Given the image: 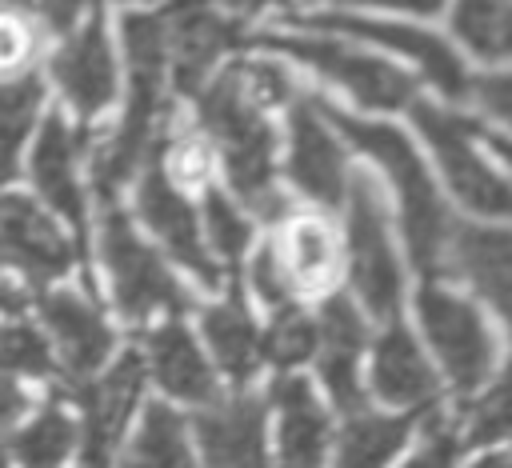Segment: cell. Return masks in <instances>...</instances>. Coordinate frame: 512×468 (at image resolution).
I'll use <instances>...</instances> for the list:
<instances>
[{
    "label": "cell",
    "mask_w": 512,
    "mask_h": 468,
    "mask_svg": "<svg viewBox=\"0 0 512 468\" xmlns=\"http://www.w3.org/2000/svg\"><path fill=\"white\" fill-rule=\"evenodd\" d=\"M472 468H508V460H504V456H484V460L472 464Z\"/></svg>",
    "instance_id": "7dc6e473"
},
{
    "label": "cell",
    "mask_w": 512,
    "mask_h": 468,
    "mask_svg": "<svg viewBox=\"0 0 512 468\" xmlns=\"http://www.w3.org/2000/svg\"><path fill=\"white\" fill-rule=\"evenodd\" d=\"M348 4H384V8H404V12H440L444 0H348Z\"/></svg>",
    "instance_id": "7bdbcfd3"
},
{
    "label": "cell",
    "mask_w": 512,
    "mask_h": 468,
    "mask_svg": "<svg viewBox=\"0 0 512 468\" xmlns=\"http://www.w3.org/2000/svg\"><path fill=\"white\" fill-rule=\"evenodd\" d=\"M20 304H24V292H16V288H12V284H8L4 276H0V308H8V312H16Z\"/></svg>",
    "instance_id": "f6af8a7d"
},
{
    "label": "cell",
    "mask_w": 512,
    "mask_h": 468,
    "mask_svg": "<svg viewBox=\"0 0 512 468\" xmlns=\"http://www.w3.org/2000/svg\"><path fill=\"white\" fill-rule=\"evenodd\" d=\"M448 272L464 276L512 328V232L456 224Z\"/></svg>",
    "instance_id": "d6986e66"
},
{
    "label": "cell",
    "mask_w": 512,
    "mask_h": 468,
    "mask_svg": "<svg viewBox=\"0 0 512 468\" xmlns=\"http://www.w3.org/2000/svg\"><path fill=\"white\" fill-rule=\"evenodd\" d=\"M468 96H476L492 116L512 124V76H480V80H472Z\"/></svg>",
    "instance_id": "f35d334b"
},
{
    "label": "cell",
    "mask_w": 512,
    "mask_h": 468,
    "mask_svg": "<svg viewBox=\"0 0 512 468\" xmlns=\"http://www.w3.org/2000/svg\"><path fill=\"white\" fill-rule=\"evenodd\" d=\"M80 132L68 128L64 116H52L44 120L40 136H36V148H32V184L36 192L44 196V204L52 212H60L76 236H84V188L76 180V152H80Z\"/></svg>",
    "instance_id": "ac0fdd59"
},
{
    "label": "cell",
    "mask_w": 512,
    "mask_h": 468,
    "mask_svg": "<svg viewBox=\"0 0 512 468\" xmlns=\"http://www.w3.org/2000/svg\"><path fill=\"white\" fill-rule=\"evenodd\" d=\"M40 320L56 344V356L72 380H88L112 352V328L100 308L76 292H44Z\"/></svg>",
    "instance_id": "5bb4252c"
},
{
    "label": "cell",
    "mask_w": 512,
    "mask_h": 468,
    "mask_svg": "<svg viewBox=\"0 0 512 468\" xmlns=\"http://www.w3.org/2000/svg\"><path fill=\"white\" fill-rule=\"evenodd\" d=\"M216 4H224V8H232V12H260V8L284 4V0H216Z\"/></svg>",
    "instance_id": "ee69618b"
},
{
    "label": "cell",
    "mask_w": 512,
    "mask_h": 468,
    "mask_svg": "<svg viewBox=\"0 0 512 468\" xmlns=\"http://www.w3.org/2000/svg\"><path fill=\"white\" fill-rule=\"evenodd\" d=\"M300 24L328 28V32H344V36H356V40H372V44H384L388 52H404L408 60H416V64L428 72V80H432L444 96H452V100H464V96H468V76H464L456 52H452L440 36H432V32H424V28L392 24V20L384 24V20H364V16H336V12L308 16V20H300Z\"/></svg>",
    "instance_id": "7c38bea8"
},
{
    "label": "cell",
    "mask_w": 512,
    "mask_h": 468,
    "mask_svg": "<svg viewBox=\"0 0 512 468\" xmlns=\"http://www.w3.org/2000/svg\"><path fill=\"white\" fill-rule=\"evenodd\" d=\"M164 48L180 92H200L208 68L232 48L236 28L208 0H172L164 12Z\"/></svg>",
    "instance_id": "8fae6325"
},
{
    "label": "cell",
    "mask_w": 512,
    "mask_h": 468,
    "mask_svg": "<svg viewBox=\"0 0 512 468\" xmlns=\"http://www.w3.org/2000/svg\"><path fill=\"white\" fill-rule=\"evenodd\" d=\"M124 468H196L184 436V420L168 404H148L144 424L128 448Z\"/></svg>",
    "instance_id": "83f0119b"
},
{
    "label": "cell",
    "mask_w": 512,
    "mask_h": 468,
    "mask_svg": "<svg viewBox=\"0 0 512 468\" xmlns=\"http://www.w3.org/2000/svg\"><path fill=\"white\" fill-rule=\"evenodd\" d=\"M204 336H208V348L216 352L220 368L232 376V380H248L256 372V360H260V336L244 312V300L240 292H232L224 304L208 308L204 312Z\"/></svg>",
    "instance_id": "d4e9b609"
},
{
    "label": "cell",
    "mask_w": 512,
    "mask_h": 468,
    "mask_svg": "<svg viewBox=\"0 0 512 468\" xmlns=\"http://www.w3.org/2000/svg\"><path fill=\"white\" fill-rule=\"evenodd\" d=\"M460 40L488 60L512 56V0H456Z\"/></svg>",
    "instance_id": "f546056e"
},
{
    "label": "cell",
    "mask_w": 512,
    "mask_h": 468,
    "mask_svg": "<svg viewBox=\"0 0 512 468\" xmlns=\"http://www.w3.org/2000/svg\"><path fill=\"white\" fill-rule=\"evenodd\" d=\"M0 468H8V456H4V448H0Z\"/></svg>",
    "instance_id": "c3c4849f"
},
{
    "label": "cell",
    "mask_w": 512,
    "mask_h": 468,
    "mask_svg": "<svg viewBox=\"0 0 512 468\" xmlns=\"http://www.w3.org/2000/svg\"><path fill=\"white\" fill-rule=\"evenodd\" d=\"M476 132H480V136H484V140H488V144H492V148H496V152L508 160V168H512V140H504V136H496V132H484L480 124H476Z\"/></svg>",
    "instance_id": "bcb514c9"
},
{
    "label": "cell",
    "mask_w": 512,
    "mask_h": 468,
    "mask_svg": "<svg viewBox=\"0 0 512 468\" xmlns=\"http://www.w3.org/2000/svg\"><path fill=\"white\" fill-rule=\"evenodd\" d=\"M80 8H84V0H40L44 20H48L52 28H60V32L80 20Z\"/></svg>",
    "instance_id": "b9f144b4"
},
{
    "label": "cell",
    "mask_w": 512,
    "mask_h": 468,
    "mask_svg": "<svg viewBox=\"0 0 512 468\" xmlns=\"http://www.w3.org/2000/svg\"><path fill=\"white\" fill-rule=\"evenodd\" d=\"M140 384H144V360L136 352H124L100 380L80 384L76 400L84 408V432H80L84 468H108L112 448L136 408Z\"/></svg>",
    "instance_id": "30bf717a"
},
{
    "label": "cell",
    "mask_w": 512,
    "mask_h": 468,
    "mask_svg": "<svg viewBox=\"0 0 512 468\" xmlns=\"http://www.w3.org/2000/svg\"><path fill=\"white\" fill-rule=\"evenodd\" d=\"M260 352H264L272 364H280V368H296L300 360H308V356L316 352V324H312L304 312H296L292 304H284V308L276 312L272 328L264 332Z\"/></svg>",
    "instance_id": "1f68e13d"
},
{
    "label": "cell",
    "mask_w": 512,
    "mask_h": 468,
    "mask_svg": "<svg viewBox=\"0 0 512 468\" xmlns=\"http://www.w3.org/2000/svg\"><path fill=\"white\" fill-rule=\"evenodd\" d=\"M24 408H28L24 388H20V384H16L8 372H0V428L16 424V420L24 416Z\"/></svg>",
    "instance_id": "60d3db41"
},
{
    "label": "cell",
    "mask_w": 512,
    "mask_h": 468,
    "mask_svg": "<svg viewBox=\"0 0 512 468\" xmlns=\"http://www.w3.org/2000/svg\"><path fill=\"white\" fill-rule=\"evenodd\" d=\"M240 80H244L248 96H252L260 108H264V104H280V100H288V92H292V80H288L276 64H268V60L240 64Z\"/></svg>",
    "instance_id": "d590c367"
},
{
    "label": "cell",
    "mask_w": 512,
    "mask_h": 468,
    "mask_svg": "<svg viewBox=\"0 0 512 468\" xmlns=\"http://www.w3.org/2000/svg\"><path fill=\"white\" fill-rule=\"evenodd\" d=\"M316 344H320V372H324L332 400L348 416L364 412V392H360V376H356V360L364 348V320L356 316V308L344 296H332L324 304L320 324H316Z\"/></svg>",
    "instance_id": "ffe728a7"
},
{
    "label": "cell",
    "mask_w": 512,
    "mask_h": 468,
    "mask_svg": "<svg viewBox=\"0 0 512 468\" xmlns=\"http://www.w3.org/2000/svg\"><path fill=\"white\" fill-rule=\"evenodd\" d=\"M72 444H76V424L52 400L40 408V416L28 428H20L12 436V456L20 460V468H60L68 460Z\"/></svg>",
    "instance_id": "f1b7e54d"
},
{
    "label": "cell",
    "mask_w": 512,
    "mask_h": 468,
    "mask_svg": "<svg viewBox=\"0 0 512 468\" xmlns=\"http://www.w3.org/2000/svg\"><path fill=\"white\" fill-rule=\"evenodd\" d=\"M40 52V24L32 4L0 8V80H16Z\"/></svg>",
    "instance_id": "4dcf8cb0"
},
{
    "label": "cell",
    "mask_w": 512,
    "mask_h": 468,
    "mask_svg": "<svg viewBox=\"0 0 512 468\" xmlns=\"http://www.w3.org/2000/svg\"><path fill=\"white\" fill-rule=\"evenodd\" d=\"M52 80L60 84L64 100L88 120L96 116L112 92H116V64H112V44L104 36L100 16H92L76 36L60 44L52 56Z\"/></svg>",
    "instance_id": "2e32d148"
},
{
    "label": "cell",
    "mask_w": 512,
    "mask_h": 468,
    "mask_svg": "<svg viewBox=\"0 0 512 468\" xmlns=\"http://www.w3.org/2000/svg\"><path fill=\"white\" fill-rule=\"evenodd\" d=\"M452 460H456V436H452L448 424L432 420L428 436H424V448L408 468H452Z\"/></svg>",
    "instance_id": "74e56055"
},
{
    "label": "cell",
    "mask_w": 512,
    "mask_h": 468,
    "mask_svg": "<svg viewBox=\"0 0 512 468\" xmlns=\"http://www.w3.org/2000/svg\"><path fill=\"white\" fill-rule=\"evenodd\" d=\"M44 108V84L40 76H16L0 84V184H8L20 172V152L32 136V124Z\"/></svg>",
    "instance_id": "484cf974"
},
{
    "label": "cell",
    "mask_w": 512,
    "mask_h": 468,
    "mask_svg": "<svg viewBox=\"0 0 512 468\" xmlns=\"http://www.w3.org/2000/svg\"><path fill=\"white\" fill-rule=\"evenodd\" d=\"M288 172L296 180L300 192H308L312 200H320L324 208H336L344 200L348 188V168H344V152L332 140V132L324 128V120L312 112L308 96L292 108V124H288Z\"/></svg>",
    "instance_id": "e0dca14e"
},
{
    "label": "cell",
    "mask_w": 512,
    "mask_h": 468,
    "mask_svg": "<svg viewBox=\"0 0 512 468\" xmlns=\"http://www.w3.org/2000/svg\"><path fill=\"white\" fill-rule=\"evenodd\" d=\"M100 256L112 280L116 308L128 320H148L152 312H184L188 296L176 284V276L164 268V260L136 236L128 216L116 204H104L100 216Z\"/></svg>",
    "instance_id": "277c9868"
},
{
    "label": "cell",
    "mask_w": 512,
    "mask_h": 468,
    "mask_svg": "<svg viewBox=\"0 0 512 468\" xmlns=\"http://www.w3.org/2000/svg\"><path fill=\"white\" fill-rule=\"evenodd\" d=\"M408 424L412 420L404 416H348L336 448V468H384L408 440Z\"/></svg>",
    "instance_id": "4316f807"
},
{
    "label": "cell",
    "mask_w": 512,
    "mask_h": 468,
    "mask_svg": "<svg viewBox=\"0 0 512 468\" xmlns=\"http://www.w3.org/2000/svg\"><path fill=\"white\" fill-rule=\"evenodd\" d=\"M128 52V104L116 132L92 156V184L104 204H112L116 188L148 160L156 148V132L164 120V20L160 12H128L120 24Z\"/></svg>",
    "instance_id": "6da1fadb"
},
{
    "label": "cell",
    "mask_w": 512,
    "mask_h": 468,
    "mask_svg": "<svg viewBox=\"0 0 512 468\" xmlns=\"http://www.w3.org/2000/svg\"><path fill=\"white\" fill-rule=\"evenodd\" d=\"M172 172L184 176V180H204L208 172V152L200 140H180L176 152H172Z\"/></svg>",
    "instance_id": "ab89813d"
},
{
    "label": "cell",
    "mask_w": 512,
    "mask_h": 468,
    "mask_svg": "<svg viewBox=\"0 0 512 468\" xmlns=\"http://www.w3.org/2000/svg\"><path fill=\"white\" fill-rule=\"evenodd\" d=\"M136 212L140 220L152 228V236L184 264L192 268L208 288L220 284V268L216 260L208 256V244L200 240V228H196V216L188 208V200L176 192L172 176L160 172V168H148L140 188H136Z\"/></svg>",
    "instance_id": "4fadbf2b"
},
{
    "label": "cell",
    "mask_w": 512,
    "mask_h": 468,
    "mask_svg": "<svg viewBox=\"0 0 512 468\" xmlns=\"http://www.w3.org/2000/svg\"><path fill=\"white\" fill-rule=\"evenodd\" d=\"M260 44L280 48V52L320 68L328 80L344 84L364 108H404V104H412V88L416 84H412L408 72H400L396 64L376 60L368 52H356V48L332 40V36H304V32L276 36V32H264Z\"/></svg>",
    "instance_id": "8992f818"
},
{
    "label": "cell",
    "mask_w": 512,
    "mask_h": 468,
    "mask_svg": "<svg viewBox=\"0 0 512 468\" xmlns=\"http://www.w3.org/2000/svg\"><path fill=\"white\" fill-rule=\"evenodd\" d=\"M72 260V244L32 196H0V268L16 272L24 284H48L64 276Z\"/></svg>",
    "instance_id": "9c48e42d"
},
{
    "label": "cell",
    "mask_w": 512,
    "mask_h": 468,
    "mask_svg": "<svg viewBox=\"0 0 512 468\" xmlns=\"http://www.w3.org/2000/svg\"><path fill=\"white\" fill-rule=\"evenodd\" d=\"M196 96H200V124L216 140L224 168H228V180L240 192V200L248 208H256L260 216H280L284 200L272 184L276 140H272L268 120H264V108L248 96L240 68H228L224 76H216Z\"/></svg>",
    "instance_id": "3957f363"
},
{
    "label": "cell",
    "mask_w": 512,
    "mask_h": 468,
    "mask_svg": "<svg viewBox=\"0 0 512 468\" xmlns=\"http://www.w3.org/2000/svg\"><path fill=\"white\" fill-rule=\"evenodd\" d=\"M420 320H424V332L448 372V380L460 388V392H472L488 368H492V336H488V324L480 320V312L452 296V292H440V288H424L420 292Z\"/></svg>",
    "instance_id": "ba28073f"
},
{
    "label": "cell",
    "mask_w": 512,
    "mask_h": 468,
    "mask_svg": "<svg viewBox=\"0 0 512 468\" xmlns=\"http://www.w3.org/2000/svg\"><path fill=\"white\" fill-rule=\"evenodd\" d=\"M348 268L364 308L380 320H392L400 308V264L388 240L384 196L368 172H352L348 196Z\"/></svg>",
    "instance_id": "5b68a950"
},
{
    "label": "cell",
    "mask_w": 512,
    "mask_h": 468,
    "mask_svg": "<svg viewBox=\"0 0 512 468\" xmlns=\"http://www.w3.org/2000/svg\"><path fill=\"white\" fill-rule=\"evenodd\" d=\"M412 116L420 124V132L428 136L452 192L480 216H512V184L500 180L468 144L472 136V120H460V116H448L432 104H412Z\"/></svg>",
    "instance_id": "52a82bcc"
},
{
    "label": "cell",
    "mask_w": 512,
    "mask_h": 468,
    "mask_svg": "<svg viewBox=\"0 0 512 468\" xmlns=\"http://www.w3.org/2000/svg\"><path fill=\"white\" fill-rule=\"evenodd\" d=\"M272 252L288 288H304V292L324 288L340 268V248L332 240V228L316 216H292L280 236V248Z\"/></svg>",
    "instance_id": "603a6c76"
},
{
    "label": "cell",
    "mask_w": 512,
    "mask_h": 468,
    "mask_svg": "<svg viewBox=\"0 0 512 468\" xmlns=\"http://www.w3.org/2000/svg\"><path fill=\"white\" fill-rule=\"evenodd\" d=\"M508 432H512V360H508L504 376L496 380V388L468 416V440L472 444H488V440L508 436Z\"/></svg>",
    "instance_id": "e575fe53"
},
{
    "label": "cell",
    "mask_w": 512,
    "mask_h": 468,
    "mask_svg": "<svg viewBox=\"0 0 512 468\" xmlns=\"http://www.w3.org/2000/svg\"><path fill=\"white\" fill-rule=\"evenodd\" d=\"M312 112L320 120H328L336 132H344L352 140V148L376 156V164L388 172L396 196H400V216H404V236H408V252L416 260V268L432 280L440 272H448V252H452V236L456 224L448 216V208L440 204L416 148L404 140V132H396L392 124H368V120H352L336 108H328L324 100L308 96Z\"/></svg>",
    "instance_id": "7a4b0ae2"
},
{
    "label": "cell",
    "mask_w": 512,
    "mask_h": 468,
    "mask_svg": "<svg viewBox=\"0 0 512 468\" xmlns=\"http://www.w3.org/2000/svg\"><path fill=\"white\" fill-rule=\"evenodd\" d=\"M204 468H268L264 456V404L256 396L212 400L196 416Z\"/></svg>",
    "instance_id": "9a60e30c"
},
{
    "label": "cell",
    "mask_w": 512,
    "mask_h": 468,
    "mask_svg": "<svg viewBox=\"0 0 512 468\" xmlns=\"http://www.w3.org/2000/svg\"><path fill=\"white\" fill-rule=\"evenodd\" d=\"M204 216H208V240H212V248L232 264L244 252V244H248V220L232 208V200L220 188H208L204 192Z\"/></svg>",
    "instance_id": "836d02e7"
},
{
    "label": "cell",
    "mask_w": 512,
    "mask_h": 468,
    "mask_svg": "<svg viewBox=\"0 0 512 468\" xmlns=\"http://www.w3.org/2000/svg\"><path fill=\"white\" fill-rule=\"evenodd\" d=\"M148 368L160 380V388L188 404H212L216 400V376L208 360L200 356L196 340L184 324H164L148 336Z\"/></svg>",
    "instance_id": "44dd1931"
},
{
    "label": "cell",
    "mask_w": 512,
    "mask_h": 468,
    "mask_svg": "<svg viewBox=\"0 0 512 468\" xmlns=\"http://www.w3.org/2000/svg\"><path fill=\"white\" fill-rule=\"evenodd\" d=\"M272 400L280 408V468H320L328 420L300 376H280L272 384Z\"/></svg>",
    "instance_id": "7402d4cb"
},
{
    "label": "cell",
    "mask_w": 512,
    "mask_h": 468,
    "mask_svg": "<svg viewBox=\"0 0 512 468\" xmlns=\"http://www.w3.org/2000/svg\"><path fill=\"white\" fill-rule=\"evenodd\" d=\"M252 284H256V292H260L268 304L284 308V300H288L292 288H288V280H284V272H280L272 248H260V252H256V260H252Z\"/></svg>",
    "instance_id": "8d00e7d4"
},
{
    "label": "cell",
    "mask_w": 512,
    "mask_h": 468,
    "mask_svg": "<svg viewBox=\"0 0 512 468\" xmlns=\"http://www.w3.org/2000/svg\"><path fill=\"white\" fill-rule=\"evenodd\" d=\"M372 384L388 404H432L436 376L404 328H388L376 344Z\"/></svg>",
    "instance_id": "cb8c5ba5"
},
{
    "label": "cell",
    "mask_w": 512,
    "mask_h": 468,
    "mask_svg": "<svg viewBox=\"0 0 512 468\" xmlns=\"http://www.w3.org/2000/svg\"><path fill=\"white\" fill-rule=\"evenodd\" d=\"M0 368L20 372V376H48L52 372V352L40 328L32 324H8L0 328Z\"/></svg>",
    "instance_id": "d6a6232c"
}]
</instances>
